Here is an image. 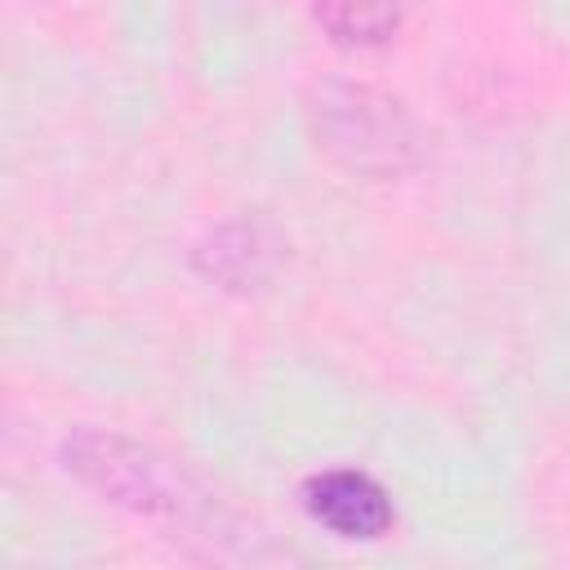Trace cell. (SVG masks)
Masks as SVG:
<instances>
[{"mask_svg":"<svg viewBox=\"0 0 570 570\" xmlns=\"http://www.w3.org/2000/svg\"><path fill=\"white\" fill-rule=\"evenodd\" d=\"M303 512L334 539L374 543L396 525V503L365 468H321L298 485Z\"/></svg>","mask_w":570,"mask_h":570,"instance_id":"277c9868","label":"cell"},{"mask_svg":"<svg viewBox=\"0 0 570 570\" xmlns=\"http://www.w3.org/2000/svg\"><path fill=\"white\" fill-rule=\"evenodd\" d=\"M316 27L343 49H379L405 22V0H312Z\"/></svg>","mask_w":570,"mask_h":570,"instance_id":"5b68a950","label":"cell"},{"mask_svg":"<svg viewBox=\"0 0 570 570\" xmlns=\"http://www.w3.org/2000/svg\"><path fill=\"white\" fill-rule=\"evenodd\" d=\"M285 254L289 245L272 223L254 214H236L214 223L191 245V272L223 294H258L276 281V272L285 267Z\"/></svg>","mask_w":570,"mask_h":570,"instance_id":"3957f363","label":"cell"},{"mask_svg":"<svg viewBox=\"0 0 570 570\" xmlns=\"http://www.w3.org/2000/svg\"><path fill=\"white\" fill-rule=\"evenodd\" d=\"M316 147L361 178H405L428 160V129L405 98L370 80L321 76L303 94Z\"/></svg>","mask_w":570,"mask_h":570,"instance_id":"6da1fadb","label":"cell"},{"mask_svg":"<svg viewBox=\"0 0 570 570\" xmlns=\"http://www.w3.org/2000/svg\"><path fill=\"white\" fill-rule=\"evenodd\" d=\"M58 459H62L67 476H76L102 503L125 508L134 517L191 521L205 508V494L174 459H165L160 450H151L125 432L80 423L62 436Z\"/></svg>","mask_w":570,"mask_h":570,"instance_id":"7a4b0ae2","label":"cell"}]
</instances>
